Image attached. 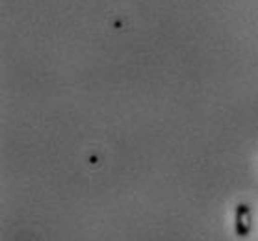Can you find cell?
Listing matches in <instances>:
<instances>
[{
  "label": "cell",
  "mask_w": 258,
  "mask_h": 241,
  "mask_svg": "<svg viewBox=\"0 0 258 241\" xmlns=\"http://www.w3.org/2000/svg\"><path fill=\"white\" fill-rule=\"evenodd\" d=\"M252 230V215H251V208L245 202H240L236 206L234 212V232L238 237H249Z\"/></svg>",
  "instance_id": "obj_1"
}]
</instances>
